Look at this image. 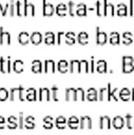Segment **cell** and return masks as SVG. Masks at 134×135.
I'll use <instances>...</instances> for the list:
<instances>
[{
  "label": "cell",
  "mask_w": 134,
  "mask_h": 135,
  "mask_svg": "<svg viewBox=\"0 0 134 135\" xmlns=\"http://www.w3.org/2000/svg\"><path fill=\"white\" fill-rule=\"evenodd\" d=\"M134 71V58L132 56L122 57V73L129 74Z\"/></svg>",
  "instance_id": "cell-1"
},
{
  "label": "cell",
  "mask_w": 134,
  "mask_h": 135,
  "mask_svg": "<svg viewBox=\"0 0 134 135\" xmlns=\"http://www.w3.org/2000/svg\"><path fill=\"white\" fill-rule=\"evenodd\" d=\"M109 14L111 17L115 15V6L113 3H109L108 0H103L102 1V16L106 17Z\"/></svg>",
  "instance_id": "cell-2"
},
{
  "label": "cell",
  "mask_w": 134,
  "mask_h": 135,
  "mask_svg": "<svg viewBox=\"0 0 134 135\" xmlns=\"http://www.w3.org/2000/svg\"><path fill=\"white\" fill-rule=\"evenodd\" d=\"M0 71L1 73H9L12 71V61H11V57H6L0 58Z\"/></svg>",
  "instance_id": "cell-3"
},
{
  "label": "cell",
  "mask_w": 134,
  "mask_h": 135,
  "mask_svg": "<svg viewBox=\"0 0 134 135\" xmlns=\"http://www.w3.org/2000/svg\"><path fill=\"white\" fill-rule=\"evenodd\" d=\"M55 13V6L52 3H47L46 0H42V15L44 17H51Z\"/></svg>",
  "instance_id": "cell-4"
},
{
  "label": "cell",
  "mask_w": 134,
  "mask_h": 135,
  "mask_svg": "<svg viewBox=\"0 0 134 135\" xmlns=\"http://www.w3.org/2000/svg\"><path fill=\"white\" fill-rule=\"evenodd\" d=\"M108 42V35L106 32L100 31V27H96V43L98 45H103Z\"/></svg>",
  "instance_id": "cell-5"
},
{
  "label": "cell",
  "mask_w": 134,
  "mask_h": 135,
  "mask_svg": "<svg viewBox=\"0 0 134 135\" xmlns=\"http://www.w3.org/2000/svg\"><path fill=\"white\" fill-rule=\"evenodd\" d=\"M23 16H35V5L28 0H23Z\"/></svg>",
  "instance_id": "cell-6"
},
{
  "label": "cell",
  "mask_w": 134,
  "mask_h": 135,
  "mask_svg": "<svg viewBox=\"0 0 134 135\" xmlns=\"http://www.w3.org/2000/svg\"><path fill=\"white\" fill-rule=\"evenodd\" d=\"M55 13L59 17H64L68 14V5L64 3H58L55 7Z\"/></svg>",
  "instance_id": "cell-7"
},
{
  "label": "cell",
  "mask_w": 134,
  "mask_h": 135,
  "mask_svg": "<svg viewBox=\"0 0 134 135\" xmlns=\"http://www.w3.org/2000/svg\"><path fill=\"white\" fill-rule=\"evenodd\" d=\"M87 12H88V6L85 3H78L76 4V16L78 17H85L87 16Z\"/></svg>",
  "instance_id": "cell-8"
},
{
  "label": "cell",
  "mask_w": 134,
  "mask_h": 135,
  "mask_svg": "<svg viewBox=\"0 0 134 135\" xmlns=\"http://www.w3.org/2000/svg\"><path fill=\"white\" fill-rule=\"evenodd\" d=\"M115 13L119 17L127 16L128 15V5L126 3H119V4H117V6L115 8Z\"/></svg>",
  "instance_id": "cell-9"
},
{
  "label": "cell",
  "mask_w": 134,
  "mask_h": 135,
  "mask_svg": "<svg viewBox=\"0 0 134 135\" xmlns=\"http://www.w3.org/2000/svg\"><path fill=\"white\" fill-rule=\"evenodd\" d=\"M30 42L34 45H38L42 42V34L39 32H34L30 35Z\"/></svg>",
  "instance_id": "cell-10"
},
{
  "label": "cell",
  "mask_w": 134,
  "mask_h": 135,
  "mask_svg": "<svg viewBox=\"0 0 134 135\" xmlns=\"http://www.w3.org/2000/svg\"><path fill=\"white\" fill-rule=\"evenodd\" d=\"M79 128L80 129H91L92 128V119L89 116H82L79 119Z\"/></svg>",
  "instance_id": "cell-11"
},
{
  "label": "cell",
  "mask_w": 134,
  "mask_h": 135,
  "mask_svg": "<svg viewBox=\"0 0 134 135\" xmlns=\"http://www.w3.org/2000/svg\"><path fill=\"white\" fill-rule=\"evenodd\" d=\"M43 41L45 44L47 45H53L56 43V38H55V34L52 33V32H46L44 34V38H43Z\"/></svg>",
  "instance_id": "cell-12"
},
{
  "label": "cell",
  "mask_w": 134,
  "mask_h": 135,
  "mask_svg": "<svg viewBox=\"0 0 134 135\" xmlns=\"http://www.w3.org/2000/svg\"><path fill=\"white\" fill-rule=\"evenodd\" d=\"M44 73H55L56 66L54 60H45L44 61V66H43Z\"/></svg>",
  "instance_id": "cell-13"
},
{
  "label": "cell",
  "mask_w": 134,
  "mask_h": 135,
  "mask_svg": "<svg viewBox=\"0 0 134 135\" xmlns=\"http://www.w3.org/2000/svg\"><path fill=\"white\" fill-rule=\"evenodd\" d=\"M39 100H50L51 99V91L47 88H41L39 90Z\"/></svg>",
  "instance_id": "cell-14"
},
{
  "label": "cell",
  "mask_w": 134,
  "mask_h": 135,
  "mask_svg": "<svg viewBox=\"0 0 134 135\" xmlns=\"http://www.w3.org/2000/svg\"><path fill=\"white\" fill-rule=\"evenodd\" d=\"M77 42L81 45H85L89 43V34L87 32H80L77 35Z\"/></svg>",
  "instance_id": "cell-15"
},
{
  "label": "cell",
  "mask_w": 134,
  "mask_h": 135,
  "mask_svg": "<svg viewBox=\"0 0 134 135\" xmlns=\"http://www.w3.org/2000/svg\"><path fill=\"white\" fill-rule=\"evenodd\" d=\"M18 42L21 45H26L30 42V35L26 32H21L18 35Z\"/></svg>",
  "instance_id": "cell-16"
},
{
  "label": "cell",
  "mask_w": 134,
  "mask_h": 135,
  "mask_svg": "<svg viewBox=\"0 0 134 135\" xmlns=\"http://www.w3.org/2000/svg\"><path fill=\"white\" fill-rule=\"evenodd\" d=\"M0 44H11V34L5 31H1L0 34Z\"/></svg>",
  "instance_id": "cell-17"
},
{
  "label": "cell",
  "mask_w": 134,
  "mask_h": 135,
  "mask_svg": "<svg viewBox=\"0 0 134 135\" xmlns=\"http://www.w3.org/2000/svg\"><path fill=\"white\" fill-rule=\"evenodd\" d=\"M65 100H77V95H76V89L74 88H69L65 90Z\"/></svg>",
  "instance_id": "cell-18"
},
{
  "label": "cell",
  "mask_w": 134,
  "mask_h": 135,
  "mask_svg": "<svg viewBox=\"0 0 134 135\" xmlns=\"http://www.w3.org/2000/svg\"><path fill=\"white\" fill-rule=\"evenodd\" d=\"M6 127L8 129H17L18 128V118L16 116H9L6 120Z\"/></svg>",
  "instance_id": "cell-19"
},
{
  "label": "cell",
  "mask_w": 134,
  "mask_h": 135,
  "mask_svg": "<svg viewBox=\"0 0 134 135\" xmlns=\"http://www.w3.org/2000/svg\"><path fill=\"white\" fill-rule=\"evenodd\" d=\"M109 42L112 45H117L120 43V36L117 32H112L109 37Z\"/></svg>",
  "instance_id": "cell-20"
},
{
  "label": "cell",
  "mask_w": 134,
  "mask_h": 135,
  "mask_svg": "<svg viewBox=\"0 0 134 135\" xmlns=\"http://www.w3.org/2000/svg\"><path fill=\"white\" fill-rule=\"evenodd\" d=\"M69 71L71 73H80V65L79 60H71L69 63Z\"/></svg>",
  "instance_id": "cell-21"
},
{
  "label": "cell",
  "mask_w": 134,
  "mask_h": 135,
  "mask_svg": "<svg viewBox=\"0 0 134 135\" xmlns=\"http://www.w3.org/2000/svg\"><path fill=\"white\" fill-rule=\"evenodd\" d=\"M68 127L70 129H78L79 128V119L76 117V116H71L69 119H68Z\"/></svg>",
  "instance_id": "cell-22"
},
{
  "label": "cell",
  "mask_w": 134,
  "mask_h": 135,
  "mask_svg": "<svg viewBox=\"0 0 134 135\" xmlns=\"http://www.w3.org/2000/svg\"><path fill=\"white\" fill-rule=\"evenodd\" d=\"M65 36V43L69 45H73L76 42V34L74 32H69V33H64Z\"/></svg>",
  "instance_id": "cell-23"
},
{
  "label": "cell",
  "mask_w": 134,
  "mask_h": 135,
  "mask_svg": "<svg viewBox=\"0 0 134 135\" xmlns=\"http://www.w3.org/2000/svg\"><path fill=\"white\" fill-rule=\"evenodd\" d=\"M87 98H88V100H91V101L97 100V98H98V92L96 91V89H94V88L88 89V91H87Z\"/></svg>",
  "instance_id": "cell-24"
},
{
  "label": "cell",
  "mask_w": 134,
  "mask_h": 135,
  "mask_svg": "<svg viewBox=\"0 0 134 135\" xmlns=\"http://www.w3.org/2000/svg\"><path fill=\"white\" fill-rule=\"evenodd\" d=\"M12 69L15 73H22L23 72V61L22 60H15L12 64Z\"/></svg>",
  "instance_id": "cell-25"
},
{
  "label": "cell",
  "mask_w": 134,
  "mask_h": 135,
  "mask_svg": "<svg viewBox=\"0 0 134 135\" xmlns=\"http://www.w3.org/2000/svg\"><path fill=\"white\" fill-rule=\"evenodd\" d=\"M99 126L101 129H110L111 128V120L108 116H102L99 119Z\"/></svg>",
  "instance_id": "cell-26"
},
{
  "label": "cell",
  "mask_w": 134,
  "mask_h": 135,
  "mask_svg": "<svg viewBox=\"0 0 134 135\" xmlns=\"http://www.w3.org/2000/svg\"><path fill=\"white\" fill-rule=\"evenodd\" d=\"M32 72L34 73H41L42 72V63L40 60H33L32 61Z\"/></svg>",
  "instance_id": "cell-27"
},
{
  "label": "cell",
  "mask_w": 134,
  "mask_h": 135,
  "mask_svg": "<svg viewBox=\"0 0 134 135\" xmlns=\"http://www.w3.org/2000/svg\"><path fill=\"white\" fill-rule=\"evenodd\" d=\"M57 70L60 73H66L69 71V63L66 60H60L57 64Z\"/></svg>",
  "instance_id": "cell-28"
},
{
  "label": "cell",
  "mask_w": 134,
  "mask_h": 135,
  "mask_svg": "<svg viewBox=\"0 0 134 135\" xmlns=\"http://www.w3.org/2000/svg\"><path fill=\"white\" fill-rule=\"evenodd\" d=\"M24 128L25 129H34L35 128V117L33 116H27L25 117V120H24Z\"/></svg>",
  "instance_id": "cell-29"
},
{
  "label": "cell",
  "mask_w": 134,
  "mask_h": 135,
  "mask_svg": "<svg viewBox=\"0 0 134 135\" xmlns=\"http://www.w3.org/2000/svg\"><path fill=\"white\" fill-rule=\"evenodd\" d=\"M112 126H113L115 129H121V128L125 126V120H123V118L120 117V116H116V117L113 119Z\"/></svg>",
  "instance_id": "cell-30"
},
{
  "label": "cell",
  "mask_w": 134,
  "mask_h": 135,
  "mask_svg": "<svg viewBox=\"0 0 134 135\" xmlns=\"http://www.w3.org/2000/svg\"><path fill=\"white\" fill-rule=\"evenodd\" d=\"M36 98H37V92H36V90L33 89V88L27 89L26 90V97H25V99H27L30 101H34V100H36Z\"/></svg>",
  "instance_id": "cell-31"
},
{
  "label": "cell",
  "mask_w": 134,
  "mask_h": 135,
  "mask_svg": "<svg viewBox=\"0 0 134 135\" xmlns=\"http://www.w3.org/2000/svg\"><path fill=\"white\" fill-rule=\"evenodd\" d=\"M118 96H119V98L121 100H128L131 97V92H130V90L128 88H123V89L120 90Z\"/></svg>",
  "instance_id": "cell-32"
},
{
  "label": "cell",
  "mask_w": 134,
  "mask_h": 135,
  "mask_svg": "<svg viewBox=\"0 0 134 135\" xmlns=\"http://www.w3.org/2000/svg\"><path fill=\"white\" fill-rule=\"evenodd\" d=\"M55 126H56L58 129H60V130L64 129V128L66 127V119H65L63 116L57 117V118H56V121H55Z\"/></svg>",
  "instance_id": "cell-33"
},
{
  "label": "cell",
  "mask_w": 134,
  "mask_h": 135,
  "mask_svg": "<svg viewBox=\"0 0 134 135\" xmlns=\"http://www.w3.org/2000/svg\"><path fill=\"white\" fill-rule=\"evenodd\" d=\"M68 14L71 17L76 16V3L72 0L68 2Z\"/></svg>",
  "instance_id": "cell-34"
},
{
  "label": "cell",
  "mask_w": 134,
  "mask_h": 135,
  "mask_svg": "<svg viewBox=\"0 0 134 135\" xmlns=\"http://www.w3.org/2000/svg\"><path fill=\"white\" fill-rule=\"evenodd\" d=\"M96 70L98 73H106L107 72V62L104 60H98L96 63Z\"/></svg>",
  "instance_id": "cell-35"
},
{
  "label": "cell",
  "mask_w": 134,
  "mask_h": 135,
  "mask_svg": "<svg viewBox=\"0 0 134 135\" xmlns=\"http://www.w3.org/2000/svg\"><path fill=\"white\" fill-rule=\"evenodd\" d=\"M122 38H123L122 43L126 44V45H130V44L133 42V39H132V33H130V32H125V33L122 34Z\"/></svg>",
  "instance_id": "cell-36"
},
{
  "label": "cell",
  "mask_w": 134,
  "mask_h": 135,
  "mask_svg": "<svg viewBox=\"0 0 134 135\" xmlns=\"http://www.w3.org/2000/svg\"><path fill=\"white\" fill-rule=\"evenodd\" d=\"M16 14L18 17L23 16V0H17L16 2Z\"/></svg>",
  "instance_id": "cell-37"
},
{
  "label": "cell",
  "mask_w": 134,
  "mask_h": 135,
  "mask_svg": "<svg viewBox=\"0 0 134 135\" xmlns=\"http://www.w3.org/2000/svg\"><path fill=\"white\" fill-rule=\"evenodd\" d=\"M8 97L12 101L16 100L17 98L19 99V90H18V88H12L8 92Z\"/></svg>",
  "instance_id": "cell-38"
},
{
  "label": "cell",
  "mask_w": 134,
  "mask_h": 135,
  "mask_svg": "<svg viewBox=\"0 0 134 135\" xmlns=\"http://www.w3.org/2000/svg\"><path fill=\"white\" fill-rule=\"evenodd\" d=\"M43 128L49 130L53 128V117L51 116H45L43 118Z\"/></svg>",
  "instance_id": "cell-39"
},
{
  "label": "cell",
  "mask_w": 134,
  "mask_h": 135,
  "mask_svg": "<svg viewBox=\"0 0 134 135\" xmlns=\"http://www.w3.org/2000/svg\"><path fill=\"white\" fill-rule=\"evenodd\" d=\"M16 15V2L14 0H9V6H8V16L14 17Z\"/></svg>",
  "instance_id": "cell-40"
},
{
  "label": "cell",
  "mask_w": 134,
  "mask_h": 135,
  "mask_svg": "<svg viewBox=\"0 0 134 135\" xmlns=\"http://www.w3.org/2000/svg\"><path fill=\"white\" fill-rule=\"evenodd\" d=\"M79 65H80V72L89 73V62L87 60H79Z\"/></svg>",
  "instance_id": "cell-41"
},
{
  "label": "cell",
  "mask_w": 134,
  "mask_h": 135,
  "mask_svg": "<svg viewBox=\"0 0 134 135\" xmlns=\"http://www.w3.org/2000/svg\"><path fill=\"white\" fill-rule=\"evenodd\" d=\"M8 98V91L5 88H0V101H4Z\"/></svg>",
  "instance_id": "cell-42"
},
{
  "label": "cell",
  "mask_w": 134,
  "mask_h": 135,
  "mask_svg": "<svg viewBox=\"0 0 134 135\" xmlns=\"http://www.w3.org/2000/svg\"><path fill=\"white\" fill-rule=\"evenodd\" d=\"M133 120H134V117L131 114L126 115V122H127V128L128 129H133Z\"/></svg>",
  "instance_id": "cell-43"
},
{
  "label": "cell",
  "mask_w": 134,
  "mask_h": 135,
  "mask_svg": "<svg viewBox=\"0 0 134 135\" xmlns=\"http://www.w3.org/2000/svg\"><path fill=\"white\" fill-rule=\"evenodd\" d=\"M18 90H19V100H25V97H26V90L20 85L18 86Z\"/></svg>",
  "instance_id": "cell-44"
},
{
  "label": "cell",
  "mask_w": 134,
  "mask_h": 135,
  "mask_svg": "<svg viewBox=\"0 0 134 135\" xmlns=\"http://www.w3.org/2000/svg\"><path fill=\"white\" fill-rule=\"evenodd\" d=\"M76 95H77V100H84V90L81 88L76 89Z\"/></svg>",
  "instance_id": "cell-45"
},
{
  "label": "cell",
  "mask_w": 134,
  "mask_h": 135,
  "mask_svg": "<svg viewBox=\"0 0 134 135\" xmlns=\"http://www.w3.org/2000/svg\"><path fill=\"white\" fill-rule=\"evenodd\" d=\"M107 93H108L107 88H101V89L99 90V95H98L99 100H104V99H107Z\"/></svg>",
  "instance_id": "cell-46"
},
{
  "label": "cell",
  "mask_w": 134,
  "mask_h": 135,
  "mask_svg": "<svg viewBox=\"0 0 134 135\" xmlns=\"http://www.w3.org/2000/svg\"><path fill=\"white\" fill-rule=\"evenodd\" d=\"M96 14H97L98 17L102 16V4H101V2L99 0L96 1Z\"/></svg>",
  "instance_id": "cell-47"
},
{
  "label": "cell",
  "mask_w": 134,
  "mask_h": 135,
  "mask_svg": "<svg viewBox=\"0 0 134 135\" xmlns=\"http://www.w3.org/2000/svg\"><path fill=\"white\" fill-rule=\"evenodd\" d=\"M51 92H52V98H53V100L57 101L58 100V92H59V89L57 86H53L51 89Z\"/></svg>",
  "instance_id": "cell-48"
},
{
  "label": "cell",
  "mask_w": 134,
  "mask_h": 135,
  "mask_svg": "<svg viewBox=\"0 0 134 135\" xmlns=\"http://www.w3.org/2000/svg\"><path fill=\"white\" fill-rule=\"evenodd\" d=\"M18 128L19 129H23L24 128V117H23V113H19V117H18Z\"/></svg>",
  "instance_id": "cell-49"
},
{
  "label": "cell",
  "mask_w": 134,
  "mask_h": 135,
  "mask_svg": "<svg viewBox=\"0 0 134 135\" xmlns=\"http://www.w3.org/2000/svg\"><path fill=\"white\" fill-rule=\"evenodd\" d=\"M130 16L134 15V0H130V12H129Z\"/></svg>",
  "instance_id": "cell-50"
},
{
  "label": "cell",
  "mask_w": 134,
  "mask_h": 135,
  "mask_svg": "<svg viewBox=\"0 0 134 135\" xmlns=\"http://www.w3.org/2000/svg\"><path fill=\"white\" fill-rule=\"evenodd\" d=\"M8 6H9V3L7 2V3L5 4V6L3 7V11H2V13H1V15H2L3 17H5V16L7 15V13H8Z\"/></svg>",
  "instance_id": "cell-51"
},
{
  "label": "cell",
  "mask_w": 134,
  "mask_h": 135,
  "mask_svg": "<svg viewBox=\"0 0 134 135\" xmlns=\"http://www.w3.org/2000/svg\"><path fill=\"white\" fill-rule=\"evenodd\" d=\"M64 35V33L63 32H58V34H57V40H56V43L57 44H60L61 43V37Z\"/></svg>",
  "instance_id": "cell-52"
},
{
  "label": "cell",
  "mask_w": 134,
  "mask_h": 135,
  "mask_svg": "<svg viewBox=\"0 0 134 135\" xmlns=\"http://www.w3.org/2000/svg\"><path fill=\"white\" fill-rule=\"evenodd\" d=\"M5 119H4V117H2V116H0V129H4L5 128Z\"/></svg>",
  "instance_id": "cell-53"
},
{
  "label": "cell",
  "mask_w": 134,
  "mask_h": 135,
  "mask_svg": "<svg viewBox=\"0 0 134 135\" xmlns=\"http://www.w3.org/2000/svg\"><path fill=\"white\" fill-rule=\"evenodd\" d=\"M90 72L91 73L94 72V57H91V69H90Z\"/></svg>",
  "instance_id": "cell-54"
},
{
  "label": "cell",
  "mask_w": 134,
  "mask_h": 135,
  "mask_svg": "<svg viewBox=\"0 0 134 135\" xmlns=\"http://www.w3.org/2000/svg\"><path fill=\"white\" fill-rule=\"evenodd\" d=\"M2 30H3V27H2V26H0V34H1V31H2Z\"/></svg>",
  "instance_id": "cell-55"
},
{
  "label": "cell",
  "mask_w": 134,
  "mask_h": 135,
  "mask_svg": "<svg viewBox=\"0 0 134 135\" xmlns=\"http://www.w3.org/2000/svg\"><path fill=\"white\" fill-rule=\"evenodd\" d=\"M133 128H134V120H133Z\"/></svg>",
  "instance_id": "cell-56"
},
{
  "label": "cell",
  "mask_w": 134,
  "mask_h": 135,
  "mask_svg": "<svg viewBox=\"0 0 134 135\" xmlns=\"http://www.w3.org/2000/svg\"><path fill=\"white\" fill-rule=\"evenodd\" d=\"M133 40H134V36H133Z\"/></svg>",
  "instance_id": "cell-57"
}]
</instances>
